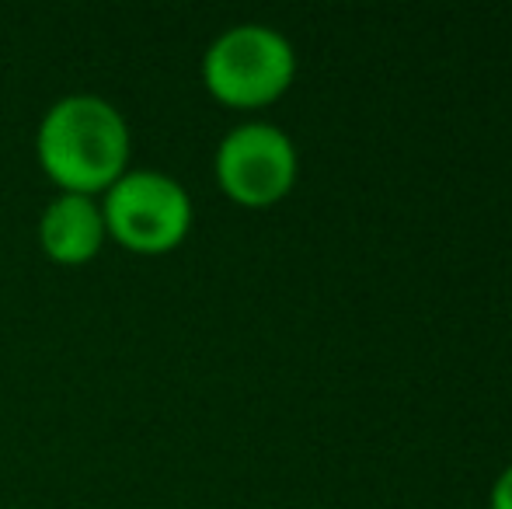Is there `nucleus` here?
<instances>
[{
	"instance_id": "f03ea898",
	"label": "nucleus",
	"mask_w": 512,
	"mask_h": 509,
	"mask_svg": "<svg viewBox=\"0 0 512 509\" xmlns=\"http://www.w3.org/2000/svg\"><path fill=\"white\" fill-rule=\"evenodd\" d=\"M297 74V56L283 32L269 25H234L213 39L203 56V81L230 109H262L276 102Z\"/></svg>"
},
{
	"instance_id": "f257e3e1",
	"label": "nucleus",
	"mask_w": 512,
	"mask_h": 509,
	"mask_svg": "<svg viewBox=\"0 0 512 509\" xmlns=\"http://www.w3.org/2000/svg\"><path fill=\"white\" fill-rule=\"evenodd\" d=\"M35 154L60 192L98 196L129 171L133 136L112 102L98 95H67L42 116Z\"/></svg>"
},
{
	"instance_id": "39448f33",
	"label": "nucleus",
	"mask_w": 512,
	"mask_h": 509,
	"mask_svg": "<svg viewBox=\"0 0 512 509\" xmlns=\"http://www.w3.org/2000/svg\"><path fill=\"white\" fill-rule=\"evenodd\" d=\"M108 231L102 217V203L95 196H77V192H60L49 199L39 220L42 252L60 265H84L102 252Z\"/></svg>"
},
{
	"instance_id": "423d86ee",
	"label": "nucleus",
	"mask_w": 512,
	"mask_h": 509,
	"mask_svg": "<svg viewBox=\"0 0 512 509\" xmlns=\"http://www.w3.org/2000/svg\"><path fill=\"white\" fill-rule=\"evenodd\" d=\"M492 509H512V464L499 475L492 489Z\"/></svg>"
},
{
	"instance_id": "20e7f679",
	"label": "nucleus",
	"mask_w": 512,
	"mask_h": 509,
	"mask_svg": "<svg viewBox=\"0 0 512 509\" xmlns=\"http://www.w3.org/2000/svg\"><path fill=\"white\" fill-rule=\"evenodd\" d=\"M216 182L234 203L262 210L297 182V147L272 123L234 126L216 147Z\"/></svg>"
},
{
	"instance_id": "7ed1b4c3",
	"label": "nucleus",
	"mask_w": 512,
	"mask_h": 509,
	"mask_svg": "<svg viewBox=\"0 0 512 509\" xmlns=\"http://www.w3.org/2000/svg\"><path fill=\"white\" fill-rule=\"evenodd\" d=\"M105 231L140 255L175 252L192 227V199L178 178L157 168H129L102 192Z\"/></svg>"
}]
</instances>
